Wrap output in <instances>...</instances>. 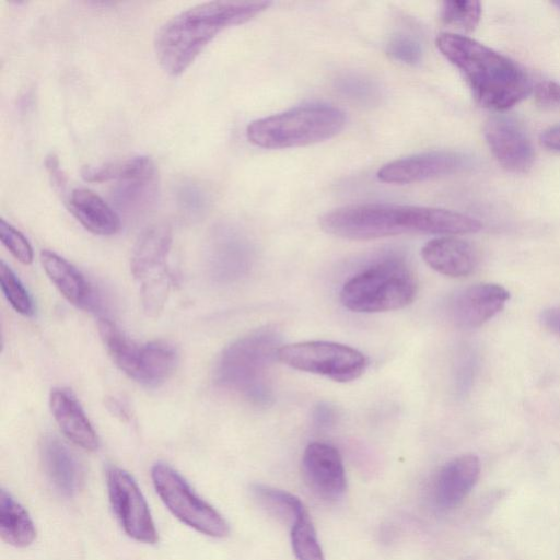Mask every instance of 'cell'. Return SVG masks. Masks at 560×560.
Listing matches in <instances>:
<instances>
[{"label":"cell","mask_w":560,"mask_h":560,"mask_svg":"<svg viewBox=\"0 0 560 560\" xmlns=\"http://www.w3.org/2000/svg\"><path fill=\"white\" fill-rule=\"evenodd\" d=\"M483 135L497 161L513 173L527 172L535 159L534 147L524 127L508 115L491 116Z\"/></svg>","instance_id":"obj_12"},{"label":"cell","mask_w":560,"mask_h":560,"mask_svg":"<svg viewBox=\"0 0 560 560\" xmlns=\"http://www.w3.org/2000/svg\"><path fill=\"white\" fill-rule=\"evenodd\" d=\"M172 240L168 225L153 224L142 232L131 254V273L140 283L143 310L152 317L163 310L172 287L166 264Z\"/></svg>","instance_id":"obj_7"},{"label":"cell","mask_w":560,"mask_h":560,"mask_svg":"<svg viewBox=\"0 0 560 560\" xmlns=\"http://www.w3.org/2000/svg\"><path fill=\"white\" fill-rule=\"evenodd\" d=\"M43 268L65 299L80 308H91L93 290L82 272L63 257L51 250L40 253Z\"/></svg>","instance_id":"obj_20"},{"label":"cell","mask_w":560,"mask_h":560,"mask_svg":"<svg viewBox=\"0 0 560 560\" xmlns=\"http://www.w3.org/2000/svg\"><path fill=\"white\" fill-rule=\"evenodd\" d=\"M45 472L52 486L66 497H73L83 485V469L74 453L59 439L46 436L40 444Z\"/></svg>","instance_id":"obj_17"},{"label":"cell","mask_w":560,"mask_h":560,"mask_svg":"<svg viewBox=\"0 0 560 560\" xmlns=\"http://www.w3.org/2000/svg\"><path fill=\"white\" fill-rule=\"evenodd\" d=\"M540 319L547 329L560 337V306L545 310Z\"/></svg>","instance_id":"obj_37"},{"label":"cell","mask_w":560,"mask_h":560,"mask_svg":"<svg viewBox=\"0 0 560 560\" xmlns=\"http://www.w3.org/2000/svg\"><path fill=\"white\" fill-rule=\"evenodd\" d=\"M320 229L334 236L366 241L422 233L457 235L478 232L479 220L446 209L395 203L343 206L319 218Z\"/></svg>","instance_id":"obj_1"},{"label":"cell","mask_w":560,"mask_h":560,"mask_svg":"<svg viewBox=\"0 0 560 560\" xmlns=\"http://www.w3.org/2000/svg\"><path fill=\"white\" fill-rule=\"evenodd\" d=\"M209 268L219 281H231L246 272L247 256L233 238L217 233L209 247Z\"/></svg>","instance_id":"obj_22"},{"label":"cell","mask_w":560,"mask_h":560,"mask_svg":"<svg viewBox=\"0 0 560 560\" xmlns=\"http://www.w3.org/2000/svg\"><path fill=\"white\" fill-rule=\"evenodd\" d=\"M421 256L433 270L452 278L470 275L479 262L478 252L472 244L454 236L429 241L423 245Z\"/></svg>","instance_id":"obj_16"},{"label":"cell","mask_w":560,"mask_h":560,"mask_svg":"<svg viewBox=\"0 0 560 560\" xmlns=\"http://www.w3.org/2000/svg\"><path fill=\"white\" fill-rule=\"evenodd\" d=\"M269 1H210L167 20L156 32L154 49L162 69L182 74L223 30L243 24L269 8Z\"/></svg>","instance_id":"obj_2"},{"label":"cell","mask_w":560,"mask_h":560,"mask_svg":"<svg viewBox=\"0 0 560 560\" xmlns=\"http://www.w3.org/2000/svg\"><path fill=\"white\" fill-rule=\"evenodd\" d=\"M0 534L5 542L19 548L30 546L36 537L28 512L4 489L0 491Z\"/></svg>","instance_id":"obj_21"},{"label":"cell","mask_w":560,"mask_h":560,"mask_svg":"<svg viewBox=\"0 0 560 560\" xmlns=\"http://www.w3.org/2000/svg\"><path fill=\"white\" fill-rule=\"evenodd\" d=\"M277 357L280 362L294 370L342 383L359 378L368 366V359L361 351L324 340L282 345Z\"/></svg>","instance_id":"obj_8"},{"label":"cell","mask_w":560,"mask_h":560,"mask_svg":"<svg viewBox=\"0 0 560 560\" xmlns=\"http://www.w3.org/2000/svg\"><path fill=\"white\" fill-rule=\"evenodd\" d=\"M509 299L510 292L500 284L476 283L451 299L448 315L459 328H477L502 311Z\"/></svg>","instance_id":"obj_14"},{"label":"cell","mask_w":560,"mask_h":560,"mask_svg":"<svg viewBox=\"0 0 560 560\" xmlns=\"http://www.w3.org/2000/svg\"><path fill=\"white\" fill-rule=\"evenodd\" d=\"M471 165V158L457 151H430L384 164L377 178L388 184H410L463 171Z\"/></svg>","instance_id":"obj_11"},{"label":"cell","mask_w":560,"mask_h":560,"mask_svg":"<svg viewBox=\"0 0 560 560\" xmlns=\"http://www.w3.org/2000/svg\"><path fill=\"white\" fill-rule=\"evenodd\" d=\"M49 406L59 428L71 442L86 451L97 448L96 432L81 405L69 390L63 388L52 389Z\"/></svg>","instance_id":"obj_18"},{"label":"cell","mask_w":560,"mask_h":560,"mask_svg":"<svg viewBox=\"0 0 560 560\" xmlns=\"http://www.w3.org/2000/svg\"><path fill=\"white\" fill-rule=\"evenodd\" d=\"M440 15L444 24L464 32H471L480 21L481 4L475 0L444 1Z\"/></svg>","instance_id":"obj_29"},{"label":"cell","mask_w":560,"mask_h":560,"mask_svg":"<svg viewBox=\"0 0 560 560\" xmlns=\"http://www.w3.org/2000/svg\"><path fill=\"white\" fill-rule=\"evenodd\" d=\"M158 175L116 182L112 190L114 206L126 214H136L148 209L158 195Z\"/></svg>","instance_id":"obj_24"},{"label":"cell","mask_w":560,"mask_h":560,"mask_svg":"<svg viewBox=\"0 0 560 560\" xmlns=\"http://www.w3.org/2000/svg\"><path fill=\"white\" fill-rule=\"evenodd\" d=\"M0 240L20 262L30 265L33 261V249L27 238L3 219L0 220Z\"/></svg>","instance_id":"obj_31"},{"label":"cell","mask_w":560,"mask_h":560,"mask_svg":"<svg viewBox=\"0 0 560 560\" xmlns=\"http://www.w3.org/2000/svg\"><path fill=\"white\" fill-rule=\"evenodd\" d=\"M281 336L266 326L230 343L221 353L214 370L215 383L255 405L272 399L269 372L277 359Z\"/></svg>","instance_id":"obj_4"},{"label":"cell","mask_w":560,"mask_h":560,"mask_svg":"<svg viewBox=\"0 0 560 560\" xmlns=\"http://www.w3.org/2000/svg\"><path fill=\"white\" fill-rule=\"evenodd\" d=\"M179 201L190 211L199 210L205 205V197L203 194L196 187L186 186L183 187L179 191Z\"/></svg>","instance_id":"obj_34"},{"label":"cell","mask_w":560,"mask_h":560,"mask_svg":"<svg viewBox=\"0 0 560 560\" xmlns=\"http://www.w3.org/2000/svg\"><path fill=\"white\" fill-rule=\"evenodd\" d=\"M45 166L49 173L50 180L55 189L63 191L66 187V176L59 167L60 164L58 158L54 153L46 156Z\"/></svg>","instance_id":"obj_35"},{"label":"cell","mask_w":560,"mask_h":560,"mask_svg":"<svg viewBox=\"0 0 560 560\" xmlns=\"http://www.w3.org/2000/svg\"><path fill=\"white\" fill-rule=\"evenodd\" d=\"M302 471L306 483L317 497L335 501L345 493V467L340 453L332 445L324 442L308 444L303 453Z\"/></svg>","instance_id":"obj_13"},{"label":"cell","mask_w":560,"mask_h":560,"mask_svg":"<svg viewBox=\"0 0 560 560\" xmlns=\"http://www.w3.org/2000/svg\"><path fill=\"white\" fill-rule=\"evenodd\" d=\"M540 141L547 149L560 151V124L546 129L540 136Z\"/></svg>","instance_id":"obj_38"},{"label":"cell","mask_w":560,"mask_h":560,"mask_svg":"<svg viewBox=\"0 0 560 560\" xmlns=\"http://www.w3.org/2000/svg\"><path fill=\"white\" fill-rule=\"evenodd\" d=\"M176 363L177 353L167 342L155 340L142 345L136 381L147 386H158L170 377Z\"/></svg>","instance_id":"obj_23"},{"label":"cell","mask_w":560,"mask_h":560,"mask_svg":"<svg viewBox=\"0 0 560 560\" xmlns=\"http://www.w3.org/2000/svg\"><path fill=\"white\" fill-rule=\"evenodd\" d=\"M435 45L460 71L475 100L483 107L508 109L532 91L529 78L517 63L470 37L441 33Z\"/></svg>","instance_id":"obj_3"},{"label":"cell","mask_w":560,"mask_h":560,"mask_svg":"<svg viewBox=\"0 0 560 560\" xmlns=\"http://www.w3.org/2000/svg\"><path fill=\"white\" fill-rule=\"evenodd\" d=\"M335 410L326 402H319L313 411L314 423L320 428L330 425L335 420Z\"/></svg>","instance_id":"obj_36"},{"label":"cell","mask_w":560,"mask_h":560,"mask_svg":"<svg viewBox=\"0 0 560 560\" xmlns=\"http://www.w3.org/2000/svg\"><path fill=\"white\" fill-rule=\"evenodd\" d=\"M536 102L546 108L560 107V84L553 81H541L534 88Z\"/></svg>","instance_id":"obj_33"},{"label":"cell","mask_w":560,"mask_h":560,"mask_svg":"<svg viewBox=\"0 0 560 560\" xmlns=\"http://www.w3.org/2000/svg\"><path fill=\"white\" fill-rule=\"evenodd\" d=\"M156 174V167L151 158L137 155L121 161L101 165H85L81 176L89 183L120 182Z\"/></svg>","instance_id":"obj_26"},{"label":"cell","mask_w":560,"mask_h":560,"mask_svg":"<svg viewBox=\"0 0 560 560\" xmlns=\"http://www.w3.org/2000/svg\"><path fill=\"white\" fill-rule=\"evenodd\" d=\"M346 125L345 113L328 104L302 105L253 120L247 140L264 149H287L314 144L338 135Z\"/></svg>","instance_id":"obj_5"},{"label":"cell","mask_w":560,"mask_h":560,"mask_svg":"<svg viewBox=\"0 0 560 560\" xmlns=\"http://www.w3.org/2000/svg\"><path fill=\"white\" fill-rule=\"evenodd\" d=\"M110 505L125 533L143 544L159 539L149 505L136 480L126 470L110 467L106 474Z\"/></svg>","instance_id":"obj_10"},{"label":"cell","mask_w":560,"mask_h":560,"mask_svg":"<svg viewBox=\"0 0 560 560\" xmlns=\"http://www.w3.org/2000/svg\"><path fill=\"white\" fill-rule=\"evenodd\" d=\"M417 290L416 277L408 265L390 257L349 278L341 288L340 301L352 312H387L412 303Z\"/></svg>","instance_id":"obj_6"},{"label":"cell","mask_w":560,"mask_h":560,"mask_svg":"<svg viewBox=\"0 0 560 560\" xmlns=\"http://www.w3.org/2000/svg\"><path fill=\"white\" fill-rule=\"evenodd\" d=\"M101 339L116 365L136 381L141 346L135 343L107 318L98 320Z\"/></svg>","instance_id":"obj_27"},{"label":"cell","mask_w":560,"mask_h":560,"mask_svg":"<svg viewBox=\"0 0 560 560\" xmlns=\"http://www.w3.org/2000/svg\"><path fill=\"white\" fill-rule=\"evenodd\" d=\"M388 54L405 63L415 65L421 59V47L413 38L405 35L394 37L388 46Z\"/></svg>","instance_id":"obj_32"},{"label":"cell","mask_w":560,"mask_h":560,"mask_svg":"<svg viewBox=\"0 0 560 560\" xmlns=\"http://www.w3.org/2000/svg\"><path fill=\"white\" fill-rule=\"evenodd\" d=\"M480 474L477 456L466 454L446 463L438 472L432 498L441 511L456 508L471 491Z\"/></svg>","instance_id":"obj_15"},{"label":"cell","mask_w":560,"mask_h":560,"mask_svg":"<svg viewBox=\"0 0 560 560\" xmlns=\"http://www.w3.org/2000/svg\"><path fill=\"white\" fill-rule=\"evenodd\" d=\"M250 493L255 502L278 522L292 525L306 513L302 501L294 494L266 485H253Z\"/></svg>","instance_id":"obj_25"},{"label":"cell","mask_w":560,"mask_h":560,"mask_svg":"<svg viewBox=\"0 0 560 560\" xmlns=\"http://www.w3.org/2000/svg\"><path fill=\"white\" fill-rule=\"evenodd\" d=\"M154 489L168 511L195 530L215 538L229 534V524L210 504L199 498L172 467L156 463L151 469Z\"/></svg>","instance_id":"obj_9"},{"label":"cell","mask_w":560,"mask_h":560,"mask_svg":"<svg viewBox=\"0 0 560 560\" xmlns=\"http://www.w3.org/2000/svg\"><path fill=\"white\" fill-rule=\"evenodd\" d=\"M291 544L298 560H325L307 512L292 525Z\"/></svg>","instance_id":"obj_28"},{"label":"cell","mask_w":560,"mask_h":560,"mask_svg":"<svg viewBox=\"0 0 560 560\" xmlns=\"http://www.w3.org/2000/svg\"><path fill=\"white\" fill-rule=\"evenodd\" d=\"M0 285L4 296L19 314L31 316L34 313L30 293L4 261L0 262Z\"/></svg>","instance_id":"obj_30"},{"label":"cell","mask_w":560,"mask_h":560,"mask_svg":"<svg viewBox=\"0 0 560 560\" xmlns=\"http://www.w3.org/2000/svg\"><path fill=\"white\" fill-rule=\"evenodd\" d=\"M67 202L70 212L91 233L108 236L119 231V215L96 192L88 188H75Z\"/></svg>","instance_id":"obj_19"}]
</instances>
